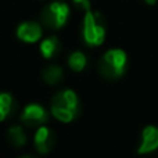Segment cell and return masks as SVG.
<instances>
[{"instance_id":"8","label":"cell","mask_w":158,"mask_h":158,"mask_svg":"<svg viewBox=\"0 0 158 158\" xmlns=\"http://www.w3.org/2000/svg\"><path fill=\"white\" fill-rule=\"evenodd\" d=\"M158 148V128L146 126L142 132V143L137 148V154H148Z\"/></svg>"},{"instance_id":"6","label":"cell","mask_w":158,"mask_h":158,"mask_svg":"<svg viewBox=\"0 0 158 158\" xmlns=\"http://www.w3.org/2000/svg\"><path fill=\"white\" fill-rule=\"evenodd\" d=\"M33 144L38 153L49 154L56 146V135L50 128L46 125L36 129L35 137H33Z\"/></svg>"},{"instance_id":"7","label":"cell","mask_w":158,"mask_h":158,"mask_svg":"<svg viewBox=\"0 0 158 158\" xmlns=\"http://www.w3.org/2000/svg\"><path fill=\"white\" fill-rule=\"evenodd\" d=\"M42 25L35 21H25L17 28V36L25 43H36L42 38Z\"/></svg>"},{"instance_id":"12","label":"cell","mask_w":158,"mask_h":158,"mask_svg":"<svg viewBox=\"0 0 158 158\" xmlns=\"http://www.w3.org/2000/svg\"><path fill=\"white\" fill-rule=\"evenodd\" d=\"M42 79L47 85H57L64 79V69L60 65H47L42 69Z\"/></svg>"},{"instance_id":"2","label":"cell","mask_w":158,"mask_h":158,"mask_svg":"<svg viewBox=\"0 0 158 158\" xmlns=\"http://www.w3.org/2000/svg\"><path fill=\"white\" fill-rule=\"evenodd\" d=\"M128 65V56L121 49H111L101 56L98 61V72L107 81L122 78Z\"/></svg>"},{"instance_id":"16","label":"cell","mask_w":158,"mask_h":158,"mask_svg":"<svg viewBox=\"0 0 158 158\" xmlns=\"http://www.w3.org/2000/svg\"><path fill=\"white\" fill-rule=\"evenodd\" d=\"M21 158H36V157H33V156H25V157H21Z\"/></svg>"},{"instance_id":"4","label":"cell","mask_w":158,"mask_h":158,"mask_svg":"<svg viewBox=\"0 0 158 158\" xmlns=\"http://www.w3.org/2000/svg\"><path fill=\"white\" fill-rule=\"evenodd\" d=\"M69 17V7L67 3L53 2L42 10L40 21L49 29H60L67 24Z\"/></svg>"},{"instance_id":"1","label":"cell","mask_w":158,"mask_h":158,"mask_svg":"<svg viewBox=\"0 0 158 158\" xmlns=\"http://www.w3.org/2000/svg\"><path fill=\"white\" fill-rule=\"evenodd\" d=\"M81 111L78 94L71 89H64L57 92L52 98L50 112L60 122H72Z\"/></svg>"},{"instance_id":"9","label":"cell","mask_w":158,"mask_h":158,"mask_svg":"<svg viewBox=\"0 0 158 158\" xmlns=\"http://www.w3.org/2000/svg\"><path fill=\"white\" fill-rule=\"evenodd\" d=\"M17 111V101L10 93L0 92V122L10 118Z\"/></svg>"},{"instance_id":"13","label":"cell","mask_w":158,"mask_h":158,"mask_svg":"<svg viewBox=\"0 0 158 158\" xmlns=\"http://www.w3.org/2000/svg\"><path fill=\"white\" fill-rule=\"evenodd\" d=\"M86 64H87V58L82 52H74V53H71V56L68 57L69 68L75 72L83 71L85 67H86Z\"/></svg>"},{"instance_id":"14","label":"cell","mask_w":158,"mask_h":158,"mask_svg":"<svg viewBox=\"0 0 158 158\" xmlns=\"http://www.w3.org/2000/svg\"><path fill=\"white\" fill-rule=\"evenodd\" d=\"M74 3L79 10H83L85 13L90 10V0H74Z\"/></svg>"},{"instance_id":"5","label":"cell","mask_w":158,"mask_h":158,"mask_svg":"<svg viewBox=\"0 0 158 158\" xmlns=\"http://www.w3.org/2000/svg\"><path fill=\"white\" fill-rule=\"evenodd\" d=\"M49 122V112L43 106L38 103H31L24 107L21 112V123L27 128H40Z\"/></svg>"},{"instance_id":"10","label":"cell","mask_w":158,"mask_h":158,"mask_svg":"<svg viewBox=\"0 0 158 158\" xmlns=\"http://www.w3.org/2000/svg\"><path fill=\"white\" fill-rule=\"evenodd\" d=\"M60 50H61V43L57 36H49V38L43 39L40 43V53L46 60L57 57Z\"/></svg>"},{"instance_id":"3","label":"cell","mask_w":158,"mask_h":158,"mask_svg":"<svg viewBox=\"0 0 158 158\" xmlns=\"http://www.w3.org/2000/svg\"><path fill=\"white\" fill-rule=\"evenodd\" d=\"M82 35H83V40L89 46L103 44L106 39V27H104V21L100 14L92 10L85 13Z\"/></svg>"},{"instance_id":"11","label":"cell","mask_w":158,"mask_h":158,"mask_svg":"<svg viewBox=\"0 0 158 158\" xmlns=\"http://www.w3.org/2000/svg\"><path fill=\"white\" fill-rule=\"evenodd\" d=\"M7 140L14 148H21L27 143V133L19 125H13L7 131Z\"/></svg>"},{"instance_id":"15","label":"cell","mask_w":158,"mask_h":158,"mask_svg":"<svg viewBox=\"0 0 158 158\" xmlns=\"http://www.w3.org/2000/svg\"><path fill=\"white\" fill-rule=\"evenodd\" d=\"M146 3H147V4H156V2L157 0H144Z\"/></svg>"}]
</instances>
